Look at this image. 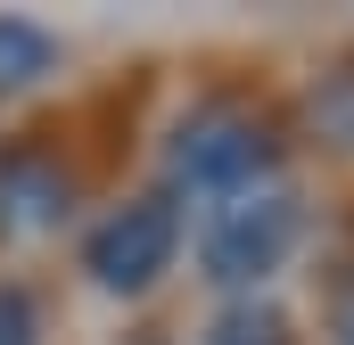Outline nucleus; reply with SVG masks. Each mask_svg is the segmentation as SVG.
Returning a JSON list of instances; mask_svg holds the SVG:
<instances>
[{
	"mask_svg": "<svg viewBox=\"0 0 354 345\" xmlns=\"http://www.w3.org/2000/svg\"><path fill=\"white\" fill-rule=\"evenodd\" d=\"M297 230H305L297 189H288L280 172H264V181H248V189L206 197V222H198V263H206V279H214V288H264L272 271L288 263Z\"/></svg>",
	"mask_w": 354,
	"mask_h": 345,
	"instance_id": "obj_1",
	"label": "nucleus"
},
{
	"mask_svg": "<svg viewBox=\"0 0 354 345\" xmlns=\"http://www.w3.org/2000/svg\"><path fill=\"white\" fill-rule=\"evenodd\" d=\"M165 172L174 189H198V197H223V189H248L280 172V140H272V115L239 107V99H206L174 124V148H165Z\"/></svg>",
	"mask_w": 354,
	"mask_h": 345,
	"instance_id": "obj_2",
	"label": "nucleus"
},
{
	"mask_svg": "<svg viewBox=\"0 0 354 345\" xmlns=\"http://www.w3.org/2000/svg\"><path fill=\"white\" fill-rule=\"evenodd\" d=\"M181 255V197L174 189H149V197H124L115 214H99L83 239V271L107 296H149Z\"/></svg>",
	"mask_w": 354,
	"mask_h": 345,
	"instance_id": "obj_3",
	"label": "nucleus"
},
{
	"mask_svg": "<svg viewBox=\"0 0 354 345\" xmlns=\"http://www.w3.org/2000/svg\"><path fill=\"white\" fill-rule=\"evenodd\" d=\"M66 214V172L33 148H8L0 157V230H50Z\"/></svg>",
	"mask_w": 354,
	"mask_h": 345,
	"instance_id": "obj_4",
	"label": "nucleus"
},
{
	"mask_svg": "<svg viewBox=\"0 0 354 345\" xmlns=\"http://www.w3.org/2000/svg\"><path fill=\"white\" fill-rule=\"evenodd\" d=\"M41 75H58V41H50L33 17H0V99L33 90Z\"/></svg>",
	"mask_w": 354,
	"mask_h": 345,
	"instance_id": "obj_5",
	"label": "nucleus"
},
{
	"mask_svg": "<svg viewBox=\"0 0 354 345\" xmlns=\"http://www.w3.org/2000/svg\"><path fill=\"white\" fill-rule=\"evenodd\" d=\"M206 345H288V321L264 313V304H231L223 321H214V337Z\"/></svg>",
	"mask_w": 354,
	"mask_h": 345,
	"instance_id": "obj_6",
	"label": "nucleus"
},
{
	"mask_svg": "<svg viewBox=\"0 0 354 345\" xmlns=\"http://www.w3.org/2000/svg\"><path fill=\"white\" fill-rule=\"evenodd\" d=\"M0 345H41V304L17 279H0Z\"/></svg>",
	"mask_w": 354,
	"mask_h": 345,
	"instance_id": "obj_7",
	"label": "nucleus"
},
{
	"mask_svg": "<svg viewBox=\"0 0 354 345\" xmlns=\"http://www.w3.org/2000/svg\"><path fill=\"white\" fill-rule=\"evenodd\" d=\"M330 345H354V271L330 288Z\"/></svg>",
	"mask_w": 354,
	"mask_h": 345,
	"instance_id": "obj_8",
	"label": "nucleus"
}]
</instances>
